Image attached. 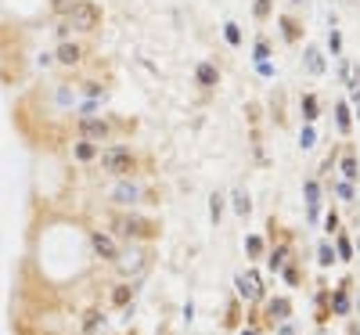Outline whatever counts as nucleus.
Returning <instances> with one entry per match:
<instances>
[{
	"instance_id": "13",
	"label": "nucleus",
	"mask_w": 360,
	"mask_h": 335,
	"mask_svg": "<svg viewBox=\"0 0 360 335\" xmlns=\"http://www.w3.org/2000/svg\"><path fill=\"white\" fill-rule=\"evenodd\" d=\"M338 256H335V249H331V242H321V245H317V263H321V267H331Z\"/></svg>"
},
{
	"instance_id": "14",
	"label": "nucleus",
	"mask_w": 360,
	"mask_h": 335,
	"mask_svg": "<svg viewBox=\"0 0 360 335\" xmlns=\"http://www.w3.org/2000/svg\"><path fill=\"white\" fill-rule=\"evenodd\" d=\"M220 217H224V195H209V220L213 224H220Z\"/></svg>"
},
{
	"instance_id": "28",
	"label": "nucleus",
	"mask_w": 360,
	"mask_h": 335,
	"mask_svg": "<svg viewBox=\"0 0 360 335\" xmlns=\"http://www.w3.org/2000/svg\"><path fill=\"white\" fill-rule=\"evenodd\" d=\"M252 11H256V18H267L270 15V0H256V8H252Z\"/></svg>"
},
{
	"instance_id": "6",
	"label": "nucleus",
	"mask_w": 360,
	"mask_h": 335,
	"mask_svg": "<svg viewBox=\"0 0 360 335\" xmlns=\"http://www.w3.org/2000/svg\"><path fill=\"white\" fill-rule=\"evenodd\" d=\"M94 249H97V253L104 256V260H119V249H116V242L109 238V235H101V231H94Z\"/></svg>"
},
{
	"instance_id": "29",
	"label": "nucleus",
	"mask_w": 360,
	"mask_h": 335,
	"mask_svg": "<svg viewBox=\"0 0 360 335\" xmlns=\"http://www.w3.org/2000/svg\"><path fill=\"white\" fill-rule=\"evenodd\" d=\"M130 296H134V288H116V296H112V299H116V303H126Z\"/></svg>"
},
{
	"instance_id": "9",
	"label": "nucleus",
	"mask_w": 360,
	"mask_h": 335,
	"mask_svg": "<svg viewBox=\"0 0 360 335\" xmlns=\"http://www.w3.org/2000/svg\"><path fill=\"white\" fill-rule=\"evenodd\" d=\"M195 79L202 83V87H217V79H220V72H217V65H209V61H202V65L195 69Z\"/></svg>"
},
{
	"instance_id": "34",
	"label": "nucleus",
	"mask_w": 360,
	"mask_h": 335,
	"mask_svg": "<svg viewBox=\"0 0 360 335\" xmlns=\"http://www.w3.org/2000/svg\"><path fill=\"white\" fill-rule=\"evenodd\" d=\"M324 227H328V231H335V227H338V217H335V213H328V220H324Z\"/></svg>"
},
{
	"instance_id": "5",
	"label": "nucleus",
	"mask_w": 360,
	"mask_h": 335,
	"mask_svg": "<svg viewBox=\"0 0 360 335\" xmlns=\"http://www.w3.org/2000/svg\"><path fill=\"white\" fill-rule=\"evenodd\" d=\"M79 134L87 137V141H101L104 134H109V123L94 119V116H83V119H79Z\"/></svg>"
},
{
	"instance_id": "16",
	"label": "nucleus",
	"mask_w": 360,
	"mask_h": 335,
	"mask_svg": "<svg viewBox=\"0 0 360 335\" xmlns=\"http://www.w3.org/2000/svg\"><path fill=\"white\" fill-rule=\"evenodd\" d=\"M94 155H97L94 141H87V137H83V141L76 144V159H83V162H87V159H94Z\"/></svg>"
},
{
	"instance_id": "10",
	"label": "nucleus",
	"mask_w": 360,
	"mask_h": 335,
	"mask_svg": "<svg viewBox=\"0 0 360 335\" xmlns=\"http://www.w3.org/2000/svg\"><path fill=\"white\" fill-rule=\"evenodd\" d=\"M306 205H310V220H317V213H321V192H317V180H306Z\"/></svg>"
},
{
	"instance_id": "17",
	"label": "nucleus",
	"mask_w": 360,
	"mask_h": 335,
	"mask_svg": "<svg viewBox=\"0 0 360 335\" xmlns=\"http://www.w3.org/2000/svg\"><path fill=\"white\" fill-rule=\"evenodd\" d=\"M230 202H235V213H238V217H249L252 205H249V195H245V192H235V198H230Z\"/></svg>"
},
{
	"instance_id": "24",
	"label": "nucleus",
	"mask_w": 360,
	"mask_h": 335,
	"mask_svg": "<svg viewBox=\"0 0 360 335\" xmlns=\"http://www.w3.org/2000/svg\"><path fill=\"white\" fill-rule=\"evenodd\" d=\"M285 256H288V249H278V253H274L267 263H270V270H281V263H285Z\"/></svg>"
},
{
	"instance_id": "18",
	"label": "nucleus",
	"mask_w": 360,
	"mask_h": 335,
	"mask_svg": "<svg viewBox=\"0 0 360 335\" xmlns=\"http://www.w3.org/2000/svg\"><path fill=\"white\" fill-rule=\"evenodd\" d=\"M224 36H227V44H230V47H238V44H242V29H238L235 22H227V26H224Z\"/></svg>"
},
{
	"instance_id": "30",
	"label": "nucleus",
	"mask_w": 360,
	"mask_h": 335,
	"mask_svg": "<svg viewBox=\"0 0 360 335\" xmlns=\"http://www.w3.org/2000/svg\"><path fill=\"white\" fill-rule=\"evenodd\" d=\"M267 58H270V47L260 40V44H256V61H267Z\"/></svg>"
},
{
	"instance_id": "7",
	"label": "nucleus",
	"mask_w": 360,
	"mask_h": 335,
	"mask_svg": "<svg viewBox=\"0 0 360 335\" xmlns=\"http://www.w3.org/2000/svg\"><path fill=\"white\" fill-rule=\"evenodd\" d=\"M112 198H116L119 205H134V202L141 198V192H137L134 184H126V180H123V184H116V192H112Z\"/></svg>"
},
{
	"instance_id": "22",
	"label": "nucleus",
	"mask_w": 360,
	"mask_h": 335,
	"mask_svg": "<svg viewBox=\"0 0 360 335\" xmlns=\"http://www.w3.org/2000/svg\"><path fill=\"white\" fill-rule=\"evenodd\" d=\"M346 310H350V296L338 288V292H335V313H346Z\"/></svg>"
},
{
	"instance_id": "37",
	"label": "nucleus",
	"mask_w": 360,
	"mask_h": 335,
	"mask_svg": "<svg viewBox=\"0 0 360 335\" xmlns=\"http://www.w3.org/2000/svg\"><path fill=\"white\" fill-rule=\"evenodd\" d=\"M357 119H360V112H357Z\"/></svg>"
},
{
	"instance_id": "23",
	"label": "nucleus",
	"mask_w": 360,
	"mask_h": 335,
	"mask_svg": "<svg viewBox=\"0 0 360 335\" xmlns=\"http://www.w3.org/2000/svg\"><path fill=\"white\" fill-rule=\"evenodd\" d=\"M328 47H331V54L343 51V36H338V29H331V33H328Z\"/></svg>"
},
{
	"instance_id": "3",
	"label": "nucleus",
	"mask_w": 360,
	"mask_h": 335,
	"mask_svg": "<svg viewBox=\"0 0 360 335\" xmlns=\"http://www.w3.org/2000/svg\"><path fill=\"white\" fill-rule=\"evenodd\" d=\"M116 227H119V235H126V238H152L155 235V224L144 220V217H119Z\"/></svg>"
},
{
	"instance_id": "35",
	"label": "nucleus",
	"mask_w": 360,
	"mask_h": 335,
	"mask_svg": "<svg viewBox=\"0 0 360 335\" xmlns=\"http://www.w3.org/2000/svg\"><path fill=\"white\" fill-rule=\"evenodd\" d=\"M242 335H260V332H256V328H245V332H242Z\"/></svg>"
},
{
	"instance_id": "20",
	"label": "nucleus",
	"mask_w": 360,
	"mask_h": 335,
	"mask_svg": "<svg viewBox=\"0 0 360 335\" xmlns=\"http://www.w3.org/2000/svg\"><path fill=\"white\" fill-rule=\"evenodd\" d=\"M303 112H306V116H303L306 123H313V119H317V98H313V94H306V98H303Z\"/></svg>"
},
{
	"instance_id": "36",
	"label": "nucleus",
	"mask_w": 360,
	"mask_h": 335,
	"mask_svg": "<svg viewBox=\"0 0 360 335\" xmlns=\"http://www.w3.org/2000/svg\"><path fill=\"white\" fill-rule=\"evenodd\" d=\"M292 4H306V0H292Z\"/></svg>"
},
{
	"instance_id": "26",
	"label": "nucleus",
	"mask_w": 360,
	"mask_h": 335,
	"mask_svg": "<svg viewBox=\"0 0 360 335\" xmlns=\"http://www.w3.org/2000/svg\"><path fill=\"white\" fill-rule=\"evenodd\" d=\"M245 249H249L252 256H260V253H263V238H256V235H252V238L245 242Z\"/></svg>"
},
{
	"instance_id": "2",
	"label": "nucleus",
	"mask_w": 360,
	"mask_h": 335,
	"mask_svg": "<svg viewBox=\"0 0 360 335\" xmlns=\"http://www.w3.org/2000/svg\"><path fill=\"white\" fill-rule=\"evenodd\" d=\"M101 166H104V173H116V177H123V173H130L134 155L126 152V148H104V152H101Z\"/></svg>"
},
{
	"instance_id": "4",
	"label": "nucleus",
	"mask_w": 360,
	"mask_h": 335,
	"mask_svg": "<svg viewBox=\"0 0 360 335\" xmlns=\"http://www.w3.org/2000/svg\"><path fill=\"white\" fill-rule=\"evenodd\" d=\"M235 285H238V296H242V299H260V296H263V285H260V278L252 274V270L238 274V278H235Z\"/></svg>"
},
{
	"instance_id": "33",
	"label": "nucleus",
	"mask_w": 360,
	"mask_h": 335,
	"mask_svg": "<svg viewBox=\"0 0 360 335\" xmlns=\"http://www.w3.org/2000/svg\"><path fill=\"white\" fill-rule=\"evenodd\" d=\"M285 281H288V285H295V281H299V274H295V267H285Z\"/></svg>"
},
{
	"instance_id": "31",
	"label": "nucleus",
	"mask_w": 360,
	"mask_h": 335,
	"mask_svg": "<svg viewBox=\"0 0 360 335\" xmlns=\"http://www.w3.org/2000/svg\"><path fill=\"white\" fill-rule=\"evenodd\" d=\"M101 321H97V313H87V321H83V328H87V332H94Z\"/></svg>"
},
{
	"instance_id": "8",
	"label": "nucleus",
	"mask_w": 360,
	"mask_h": 335,
	"mask_svg": "<svg viewBox=\"0 0 360 335\" xmlns=\"http://www.w3.org/2000/svg\"><path fill=\"white\" fill-rule=\"evenodd\" d=\"M288 313H292V303H288L285 296H278V299L267 303V318H270V321H285Z\"/></svg>"
},
{
	"instance_id": "25",
	"label": "nucleus",
	"mask_w": 360,
	"mask_h": 335,
	"mask_svg": "<svg viewBox=\"0 0 360 335\" xmlns=\"http://www.w3.org/2000/svg\"><path fill=\"white\" fill-rule=\"evenodd\" d=\"M313 141H317L313 127H303V134H299V144H303V148H313Z\"/></svg>"
},
{
	"instance_id": "12",
	"label": "nucleus",
	"mask_w": 360,
	"mask_h": 335,
	"mask_svg": "<svg viewBox=\"0 0 360 335\" xmlns=\"http://www.w3.org/2000/svg\"><path fill=\"white\" fill-rule=\"evenodd\" d=\"M306 69H310L313 76H321V72H324V58H321V51H317V47H310V51H306Z\"/></svg>"
},
{
	"instance_id": "11",
	"label": "nucleus",
	"mask_w": 360,
	"mask_h": 335,
	"mask_svg": "<svg viewBox=\"0 0 360 335\" xmlns=\"http://www.w3.org/2000/svg\"><path fill=\"white\" fill-rule=\"evenodd\" d=\"M79 54H83V51H79V47H76V44H61V47H58V54H54V58H58V61H61V65H76V61H79Z\"/></svg>"
},
{
	"instance_id": "27",
	"label": "nucleus",
	"mask_w": 360,
	"mask_h": 335,
	"mask_svg": "<svg viewBox=\"0 0 360 335\" xmlns=\"http://www.w3.org/2000/svg\"><path fill=\"white\" fill-rule=\"evenodd\" d=\"M335 256H343V260H350V256H353V249H350V238H338V249H335Z\"/></svg>"
},
{
	"instance_id": "15",
	"label": "nucleus",
	"mask_w": 360,
	"mask_h": 335,
	"mask_svg": "<svg viewBox=\"0 0 360 335\" xmlns=\"http://www.w3.org/2000/svg\"><path fill=\"white\" fill-rule=\"evenodd\" d=\"M119 267L126 270V274H130V270L137 274V270L144 267V256H141V253H130V256H123V260H119Z\"/></svg>"
},
{
	"instance_id": "19",
	"label": "nucleus",
	"mask_w": 360,
	"mask_h": 335,
	"mask_svg": "<svg viewBox=\"0 0 360 335\" xmlns=\"http://www.w3.org/2000/svg\"><path fill=\"white\" fill-rule=\"evenodd\" d=\"M338 130H343V134H350V127H353V123H350V104H338Z\"/></svg>"
},
{
	"instance_id": "21",
	"label": "nucleus",
	"mask_w": 360,
	"mask_h": 335,
	"mask_svg": "<svg viewBox=\"0 0 360 335\" xmlns=\"http://www.w3.org/2000/svg\"><path fill=\"white\" fill-rule=\"evenodd\" d=\"M343 177H346V180H357V159H353V155L343 159Z\"/></svg>"
},
{
	"instance_id": "1",
	"label": "nucleus",
	"mask_w": 360,
	"mask_h": 335,
	"mask_svg": "<svg viewBox=\"0 0 360 335\" xmlns=\"http://www.w3.org/2000/svg\"><path fill=\"white\" fill-rule=\"evenodd\" d=\"M65 26H69V29H79V33H91V29L97 26V8L91 4V0H76Z\"/></svg>"
},
{
	"instance_id": "32",
	"label": "nucleus",
	"mask_w": 360,
	"mask_h": 335,
	"mask_svg": "<svg viewBox=\"0 0 360 335\" xmlns=\"http://www.w3.org/2000/svg\"><path fill=\"white\" fill-rule=\"evenodd\" d=\"M72 4H76V0H54V8H58V11H65V15L72 11Z\"/></svg>"
}]
</instances>
